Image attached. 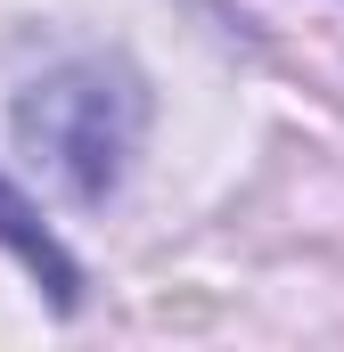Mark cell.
Listing matches in <instances>:
<instances>
[{"mask_svg": "<svg viewBox=\"0 0 344 352\" xmlns=\"http://www.w3.org/2000/svg\"><path fill=\"white\" fill-rule=\"evenodd\" d=\"M0 246L33 270L41 287H50V303H58V311H74V287H83V278H74V254H66V246L41 230V213H33V205L8 188V180H0Z\"/></svg>", "mask_w": 344, "mask_h": 352, "instance_id": "2", "label": "cell"}, {"mask_svg": "<svg viewBox=\"0 0 344 352\" xmlns=\"http://www.w3.org/2000/svg\"><path fill=\"white\" fill-rule=\"evenodd\" d=\"M8 131H17L25 164L50 180L66 205H107L123 188V173H131V156H140L148 90L115 58H66L41 82L17 90Z\"/></svg>", "mask_w": 344, "mask_h": 352, "instance_id": "1", "label": "cell"}]
</instances>
